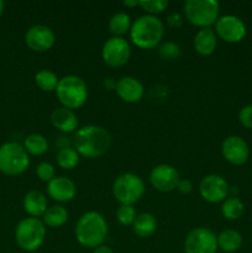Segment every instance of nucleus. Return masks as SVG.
Here are the masks:
<instances>
[{"label": "nucleus", "mask_w": 252, "mask_h": 253, "mask_svg": "<svg viewBox=\"0 0 252 253\" xmlns=\"http://www.w3.org/2000/svg\"><path fill=\"white\" fill-rule=\"evenodd\" d=\"M108 224L101 214L89 211L82 215L76 224V239L82 246L96 249L101 246L108 236Z\"/></svg>", "instance_id": "2"}, {"label": "nucleus", "mask_w": 252, "mask_h": 253, "mask_svg": "<svg viewBox=\"0 0 252 253\" xmlns=\"http://www.w3.org/2000/svg\"><path fill=\"white\" fill-rule=\"evenodd\" d=\"M133 232L141 239H146L155 234L157 229V220L150 212H143L136 217L135 222L132 224Z\"/></svg>", "instance_id": "21"}, {"label": "nucleus", "mask_w": 252, "mask_h": 253, "mask_svg": "<svg viewBox=\"0 0 252 253\" xmlns=\"http://www.w3.org/2000/svg\"><path fill=\"white\" fill-rule=\"evenodd\" d=\"M167 22H168V25H169V26H172V27H175V29H177V27H180L182 26V24H183V19H182V16H180L179 14H170L169 16L167 17Z\"/></svg>", "instance_id": "35"}, {"label": "nucleus", "mask_w": 252, "mask_h": 253, "mask_svg": "<svg viewBox=\"0 0 252 253\" xmlns=\"http://www.w3.org/2000/svg\"><path fill=\"white\" fill-rule=\"evenodd\" d=\"M4 7H5L4 1H1V0H0V16H1L2 12H4Z\"/></svg>", "instance_id": "38"}, {"label": "nucleus", "mask_w": 252, "mask_h": 253, "mask_svg": "<svg viewBox=\"0 0 252 253\" xmlns=\"http://www.w3.org/2000/svg\"><path fill=\"white\" fill-rule=\"evenodd\" d=\"M115 90L119 98L126 103H137L145 94V88L137 78L131 76L121 77L115 84Z\"/></svg>", "instance_id": "16"}, {"label": "nucleus", "mask_w": 252, "mask_h": 253, "mask_svg": "<svg viewBox=\"0 0 252 253\" xmlns=\"http://www.w3.org/2000/svg\"><path fill=\"white\" fill-rule=\"evenodd\" d=\"M136 217H137V215H136V209L133 208V205L121 204L116 210V220L119 221V224L124 225V226L132 225Z\"/></svg>", "instance_id": "29"}, {"label": "nucleus", "mask_w": 252, "mask_h": 253, "mask_svg": "<svg viewBox=\"0 0 252 253\" xmlns=\"http://www.w3.org/2000/svg\"><path fill=\"white\" fill-rule=\"evenodd\" d=\"M177 189L179 190L182 194H189L193 190V184L189 179H179L177 185Z\"/></svg>", "instance_id": "34"}, {"label": "nucleus", "mask_w": 252, "mask_h": 253, "mask_svg": "<svg viewBox=\"0 0 252 253\" xmlns=\"http://www.w3.org/2000/svg\"><path fill=\"white\" fill-rule=\"evenodd\" d=\"M215 34L229 43H237L246 36V25L235 15H225L217 19Z\"/></svg>", "instance_id": "11"}, {"label": "nucleus", "mask_w": 252, "mask_h": 253, "mask_svg": "<svg viewBox=\"0 0 252 253\" xmlns=\"http://www.w3.org/2000/svg\"><path fill=\"white\" fill-rule=\"evenodd\" d=\"M93 253H114V251L110 249V247L104 246V245H101V246H99V247H96V249H94Z\"/></svg>", "instance_id": "36"}, {"label": "nucleus", "mask_w": 252, "mask_h": 253, "mask_svg": "<svg viewBox=\"0 0 252 253\" xmlns=\"http://www.w3.org/2000/svg\"><path fill=\"white\" fill-rule=\"evenodd\" d=\"M221 152L227 162L241 166L249 160L250 148L246 141L240 136H229L222 141Z\"/></svg>", "instance_id": "15"}, {"label": "nucleus", "mask_w": 252, "mask_h": 253, "mask_svg": "<svg viewBox=\"0 0 252 253\" xmlns=\"http://www.w3.org/2000/svg\"><path fill=\"white\" fill-rule=\"evenodd\" d=\"M22 205H24L25 211L31 217H36V219L43 216L44 212L48 209L46 197L39 190H31L27 193L22 200Z\"/></svg>", "instance_id": "20"}, {"label": "nucleus", "mask_w": 252, "mask_h": 253, "mask_svg": "<svg viewBox=\"0 0 252 253\" xmlns=\"http://www.w3.org/2000/svg\"><path fill=\"white\" fill-rule=\"evenodd\" d=\"M239 120L242 126L247 128H252V104L245 105L240 109Z\"/></svg>", "instance_id": "33"}, {"label": "nucleus", "mask_w": 252, "mask_h": 253, "mask_svg": "<svg viewBox=\"0 0 252 253\" xmlns=\"http://www.w3.org/2000/svg\"><path fill=\"white\" fill-rule=\"evenodd\" d=\"M29 166V153L21 143L11 141L0 146V172L6 175H19Z\"/></svg>", "instance_id": "6"}, {"label": "nucleus", "mask_w": 252, "mask_h": 253, "mask_svg": "<svg viewBox=\"0 0 252 253\" xmlns=\"http://www.w3.org/2000/svg\"><path fill=\"white\" fill-rule=\"evenodd\" d=\"M22 146L30 155L41 156L48 150V141L44 136L40 135V133H31V135L26 136Z\"/></svg>", "instance_id": "25"}, {"label": "nucleus", "mask_w": 252, "mask_h": 253, "mask_svg": "<svg viewBox=\"0 0 252 253\" xmlns=\"http://www.w3.org/2000/svg\"><path fill=\"white\" fill-rule=\"evenodd\" d=\"M158 54L166 61H174L180 57V47L173 42H166L158 48Z\"/></svg>", "instance_id": "30"}, {"label": "nucleus", "mask_w": 252, "mask_h": 253, "mask_svg": "<svg viewBox=\"0 0 252 253\" xmlns=\"http://www.w3.org/2000/svg\"><path fill=\"white\" fill-rule=\"evenodd\" d=\"M217 246L224 252H236L242 246V236L236 230H224L217 235Z\"/></svg>", "instance_id": "22"}, {"label": "nucleus", "mask_w": 252, "mask_h": 253, "mask_svg": "<svg viewBox=\"0 0 252 253\" xmlns=\"http://www.w3.org/2000/svg\"><path fill=\"white\" fill-rule=\"evenodd\" d=\"M74 146L79 156L98 158L105 155L111 146L110 133L98 125H86L77 131Z\"/></svg>", "instance_id": "1"}, {"label": "nucleus", "mask_w": 252, "mask_h": 253, "mask_svg": "<svg viewBox=\"0 0 252 253\" xmlns=\"http://www.w3.org/2000/svg\"><path fill=\"white\" fill-rule=\"evenodd\" d=\"M51 121L57 130L64 133L73 132L78 127V118L74 111L64 108V106L57 108L52 111Z\"/></svg>", "instance_id": "18"}, {"label": "nucleus", "mask_w": 252, "mask_h": 253, "mask_svg": "<svg viewBox=\"0 0 252 253\" xmlns=\"http://www.w3.org/2000/svg\"><path fill=\"white\" fill-rule=\"evenodd\" d=\"M168 4H169L168 0H142L138 5L142 7V10L148 12V15H155L156 16V14L165 11Z\"/></svg>", "instance_id": "31"}, {"label": "nucleus", "mask_w": 252, "mask_h": 253, "mask_svg": "<svg viewBox=\"0 0 252 253\" xmlns=\"http://www.w3.org/2000/svg\"><path fill=\"white\" fill-rule=\"evenodd\" d=\"M68 220V211L62 205H53L48 208L43 215V224L48 227H61Z\"/></svg>", "instance_id": "23"}, {"label": "nucleus", "mask_w": 252, "mask_h": 253, "mask_svg": "<svg viewBox=\"0 0 252 253\" xmlns=\"http://www.w3.org/2000/svg\"><path fill=\"white\" fill-rule=\"evenodd\" d=\"M131 26V17L126 12H116L110 17L109 21V30L113 34V36L121 37L126 32L130 31Z\"/></svg>", "instance_id": "24"}, {"label": "nucleus", "mask_w": 252, "mask_h": 253, "mask_svg": "<svg viewBox=\"0 0 252 253\" xmlns=\"http://www.w3.org/2000/svg\"><path fill=\"white\" fill-rule=\"evenodd\" d=\"M27 47L35 52H46L54 46L56 35L51 27L46 25H34L25 35Z\"/></svg>", "instance_id": "14"}, {"label": "nucleus", "mask_w": 252, "mask_h": 253, "mask_svg": "<svg viewBox=\"0 0 252 253\" xmlns=\"http://www.w3.org/2000/svg\"><path fill=\"white\" fill-rule=\"evenodd\" d=\"M48 195L59 203L71 202L76 197V184L67 177H54L47 185Z\"/></svg>", "instance_id": "17"}, {"label": "nucleus", "mask_w": 252, "mask_h": 253, "mask_svg": "<svg viewBox=\"0 0 252 253\" xmlns=\"http://www.w3.org/2000/svg\"><path fill=\"white\" fill-rule=\"evenodd\" d=\"M59 78L54 72L42 69L35 74V83L42 91H56Z\"/></svg>", "instance_id": "27"}, {"label": "nucleus", "mask_w": 252, "mask_h": 253, "mask_svg": "<svg viewBox=\"0 0 252 253\" xmlns=\"http://www.w3.org/2000/svg\"><path fill=\"white\" fill-rule=\"evenodd\" d=\"M150 182L155 189L162 193H169L177 189L179 173L173 166L161 163L155 166L150 173Z\"/></svg>", "instance_id": "13"}, {"label": "nucleus", "mask_w": 252, "mask_h": 253, "mask_svg": "<svg viewBox=\"0 0 252 253\" xmlns=\"http://www.w3.org/2000/svg\"><path fill=\"white\" fill-rule=\"evenodd\" d=\"M56 95L64 108L73 110L84 105L88 99V86L81 77L69 74L59 78Z\"/></svg>", "instance_id": "4"}, {"label": "nucleus", "mask_w": 252, "mask_h": 253, "mask_svg": "<svg viewBox=\"0 0 252 253\" xmlns=\"http://www.w3.org/2000/svg\"><path fill=\"white\" fill-rule=\"evenodd\" d=\"M244 203L235 195H230L222 202L221 214L227 220H237L244 214Z\"/></svg>", "instance_id": "26"}, {"label": "nucleus", "mask_w": 252, "mask_h": 253, "mask_svg": "<svg viewBox=\"0 0 252 253\" xmlns=\"http://www.w3.org/2000/svg\"><path fill=\"white\" fill-rule=\"evenodd\" d=\"M194 49L200 56H210L217 46V36L210 27L200 29L194 36Z\"/></svg>", "instance_id": "19"}, {"label": "nucleus", "mask_w": 252, "mask_h": 253, "mask_svg": "<svg viewBox=\"0 0 252 253\" xmlns=\"http://www.w3.org/2000/svg\"><path fill=\"white\" fill-rule=\"evenodd\" d=\"M138 4H140V1H137V0H125V1H124V5L128 7L137 6Z\"/></svg>", "instance_id": "37"}, {"label": "nucleus", "mask_w": 252, "mask_h": 253, "mask_svg": "<svg viewBox=\"0 0 252 253\" xmlns=\"http://www.w3.org/2000/svg\"><path fill=\"white\" fill-rule=\"evenodd\" d=\"M230 187L226 180L217 174H208L199 184V193L208 203L224 202L229 197Z\"/></svg>", "instance_id": "12"}, {"label": "nucleus", "mask_w": 252, "mask_h": 253, "mask_svg": "<svg viewBox=\"0 0 252 253\" xmlns=\"http://www.w3.org/2000/svg\"><path fill=\"white\" fill-rule=\"evenodd\" d=\"M130 43L124 37L113 36L105 41L101 48V57L110 67H121L130 59Z\"/></svg>", "instance_id": "10"}, {"label": "nucleus", "mask_w": 252, "mask_h": 253, "mask_svg": "<svg viewBox=\"0 0 252 253\" xmlns=\"http://www.w3.org/2000/svg\"><path fill=\"white\" fill-rule=\"evenodd\" d=\"M57 163L63 169H73L79 163V153L74 148L62 147L57 153Z\"/></svg>", "instance_id": "28"}, {"label": "nucleus", "mask_w": 252, "mask_h": 253, "mask_svg": "<svg viewBox=\"0 0 252 253\" xmlns=\"http://www.w3.org/2000/svg\"><path fill=\"white\" fill-rule=\"evenodd\" d=\"M217 249V236L208 227L193 229L185 237V253H216Z\"/></svg>", "instance_id": "9"}, {"label": "nucleus", "mask_w": 252, "mask_h": 253, "mask_svg": "<svg viewBox=\"0 0 252 253\" xmlns=\"http://www.w3.org/2000/svg\"><path fill=\"white\" fill-rule=\"evenodd\" d=\"M184 12L190 24L202 29L216 24L220 14V4L216 0H187Z\"/></svg>", "instance_id": "7"}, {"label": "nucleus", "mask_w": 252, "mask_h": 253, "mask_svg": "<svg viewBox=\"0 0 252 253\" xmlns=\"http://www.w3.org/2000/svg\"><path fill=\"white\" fill-rule=\"evenodd\" d=\"M165 34V26L155 15H142L132 24L131 41L142 49H152L160 44Z\"/></svg>", "instance_id": "3"}, {"label": "nucleus", "mask_w": 252, "mask_h": 253, "mask_svg": "<svg viewBox=\"0 0 252 253\" xmlns=\"http://www.w3.org/2000/svg\"><path fill=\"white\" fill-rule=\"evenodd\" d=\"M46 239V225L36 217H26L17 224L15 240L20 249L32 252L39 250Z\"/></svg>", "instance_id": "5"}, {"label": "nucleus", "mask_w": 252, "mask_h": 253, "mask_svg": "<svg viewBox=\"0 0 252 253\" xmlns=\"http://www.w3.org/2000/svg\"><path fill=\"white\" fill-rule=\"evenodd\" d=\"M36 174L42 182L49 183L54 178V174H56V170H54V167L48 162H41L37 165L36 167Z\"/></svg>", "instance_id": "32"}, {"label": "nucleus", "mask_w": 252, "mask_h": 253, "mask_svg": "<svg viewBox=\"0 0 252 253\" xmlns=\"http://www.w3.org/2000/svg\"><path fill=\"white\" fill-rule=\"evenodd\" d=\"M113 194L121 204L133 205L145 194L143 180L133 173H124L114 182Z\"/></svg>", "instance_id": "8"}]
</instances>
